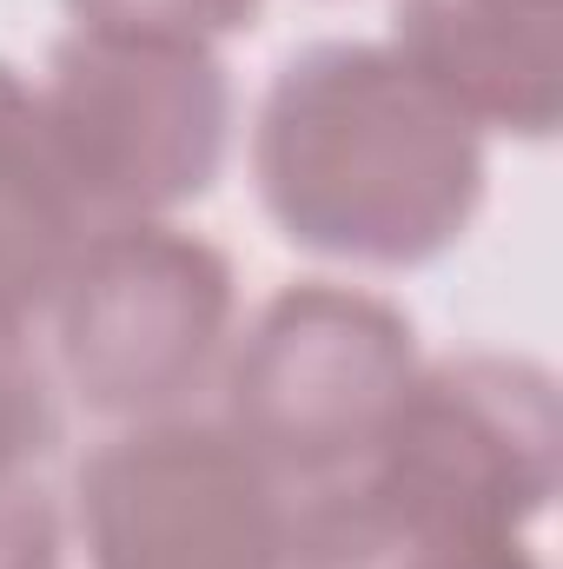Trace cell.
Wrapping results in <instances>:
<instances>
[{
	"instance_id": "cell-1",
	"label": "cell",
	"mask_w": 563,
	"mask_h": 569,
	"mask_svg": "<svg viewBox=\"0 0 563 569\" xmlns=\"http://www.w3.org/2000/svg\"><path fill=\"white\" fill-rule=\"evenodd\" d=\"M285 246L398 272L451 252L484 206V133L392 47L292 53L253 133Z\"/></svg>"
},
{
	"instance_id": "cell-2",
	"label": "cell",
	"mask_w": 563,
	"mask_h": 569,
	"mask_svg": "<svg viewBox=\"0 0 563 569\" xmlns=\"http://www.w3.org/2000/svg\"><path fill=\"white\" fill-rule=\"evenodd\" d=\"M33 93L93 232L166 219L213 192L233 133V87L213 47L73 27Z\"/></svg>"
},
{
	"instance_id": "cell-3",
	"label": "cell",
	"mask_w": 563,
	"mask_h": 569,
	"mask_svg": "<svg viewBox=\"0 0 563 569\" xmlns=\"http://www.w3.org/2000/svg\"><path fill=\"white\" fill-rule=\"evenodd\" d=\"M412 378L418 345L385 298L345 284H298L279 291L246 331L226 430L298 503L345 483L378 450Z\"/></svg>"
},
{
	"instance_id": "cell-4",
	"label": "cell",
	"mask_w": 563,
	"mask_h": 569,
	"mask_svg": "<svg viewBox=\"0 0 563 569\" xmlns=\"http://www.w3.org/2000/svg\"><path fill=\"white\" fill-rule=\"evenodd\" d=\"M60 371L100 418H172L213 371L233 325V266L166 219L87 239L53 298Z\"/></svg>"
},
{
	"instance_id": "cell-5",
	"label": "cell",
	"mask_w": 563,
	"mask_h": 569,
	"mask_svg": "<svg viewBox=\"0 0 563 569\" xmlns=\"http://www.w3.org/2000/svg\"><path fill=\"white\" fill-rule=\"evenodd\" d=\"M87 569H292V497L226 425L146 418L73 483Z\"/></svg>"
},
{
	"instance_id": "cell-6",
	"label": "cell",
	"mask_w": 563,
	"mask_h": 569,
	"mask_svg": "<svg viewBox=\"0 0 563 569\" xmlns=\"http://www.w3.org/2000/svg\"><path fill=\"white\" fill-rule=\"evenodd\" d=\"M392 53L477 133L557 127V0H398Z\"/></svg>"
},
{
	"instance_id": "cell-7",
	"label": "cell",
	"mask_w": 563,
	"mask_h": 569,
	"mask_svg": "<svg viewBox=\"0 0 563 569\" xmlns=\"http://www.w3.org/2000/svg\"><path fill=\"white\" fill-rule=\"evenodd\" d=\"M93 219L53 152L40 93L0 60V338H33Z\"/></svg>"
},
{
	"instance_id": "cell-8",
	"label": "cell",
	"mask_w": 563,
	"mask_h": 569,
	"mask_svg": "<svg viewBox=\"0 0 563 569\" xmlns=\"http://www.w3.org/2000/svg\"><path fill=\"white\" fill-rule=\"evenodd\" d=\"M73 27L87 33H127V40H186L213 47L239 27H253L259 0H67Z\"/></svg>"
},
{
	"instance_id": "cell-9",
	"label": "cell",
	"mask_w": 563,
	"mask_h": 569,
	"mask_svg": "<svg viewBox=\"0 0 563 569\" xmlns=\"http://www.w3.org/2000/svg\"><path fill=\"white\" fill-rule=\"evenodd\" d=\"M60 437L53 378L33 358V338H0V477H20L40 463Z\"/></svg>"
},
{
	"instance_id": "cell-10",
	"label": "cell",
	"mask_w": 563,
	"mask_h": 569,
	"mask_svg": "<svg viewBox=\"0 0 563 569\" xmlns=\"http://www.w3.org/2000/svg\"><path fill=\"white\" fill-rule=\"evenodd\" d=\"M0 569H60V517L20 477H0Z\"/></svg>"
}]
</instances>
